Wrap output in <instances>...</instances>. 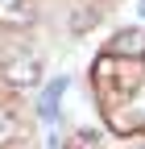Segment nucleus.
Returning <instances> with one entry per match:
<instances>
[{
  "label": "nucleus",
  "mask_w": 145,
  "mask_h": 149,
  "mask_svg": "<svg viewBox=\"0 0 145 149\" xmlns=\"http://www.w3.org/2000/svg\"><path fill=\"white\" fill-rule=\"evenodd\" d=\"M0 21L29 25V21H33V4H29V0H0Z\"/></svg>",
  "instance_id": "7ed1b4c3"
},
{
  "label": "nucleus",
  "mask_w": 145,
  "mask_h": 149,
  "mask_svg": "<svg viewBox=\"0 0 145 149\" xmlns=\"http://www.w3.org/2000/svg\"><path fill=\"white\" fill-rule=\"evenodd\" d=\"M66 74H62V79H54L50 87H46V95H42V104H38V112H42V120H54V116H58V95H62V91H66Z\"/></svg>",
  "instance_id": "20e7f679"
},
{
  "label": "nucleus",
  "mask_w": 145,
  "mask_h": 149,
  "mask_svg": "<svg viewBox=\"0 0 145 149\" xmlns=\"http://www.w3.org/2000/svg\"><path fill=\"white\" fill-rule=\"evenodd\" d=\"M141 13H145V0H141Z\"/></svg>",
  "instance_id": "423d86ee"
},
{
  "label": "nucleus",
  "mask_w": 145,
  "mask_h": 149,
  "mask_svg": "<svg viewBox=\"0 0 145 149\" xmlns=\"http://www.w3.org/2000/svg\"><path fill=\"white\" fill-rule=\"evenodd\" d=\"M13 137H17V116L0 108V141H13Z\"/></svg>",
  "instance_id": "39448f33"
},
{
  "label": "nucleus",
  "mask_w": 145,
  "mask_h": 149,
  "mask_svg": "<svg viewBox=\"0 0 145 149\" xmlns=\"http://www.w3.org/2000/svg\"><path fill=\"white\" fill-rule=\"evenodd\" d=\"M38 79H42L38 58H29V54H8V58H4V83H13V87H33Z\"/></svg>",
  "instance_id": "f257e3e1"
},
{
  "label": "nucleus",
  "mask_w": 145,
  "mask_h": 149,
  "mask_svg": "<svg viewBox=\"0 0 145 149\" xmlns=\"http://www.w3.org/2000/svg\"><path fill=\"white\" fill-rule=\"evenodd\" d=\"M141 58L145 54V33L141 29H120L116 37H112V46H108V58Z\"/></svg>",
  "instance_id": "f03ea898"
}]
</instances>
